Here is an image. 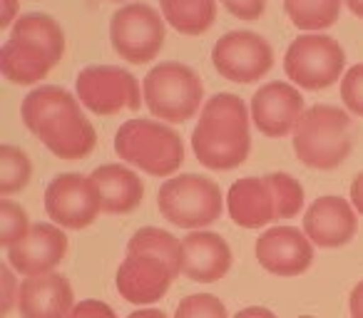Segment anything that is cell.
I'll return each mask as SVG.
<instances>
[{
	"label": "cell",
	"instance_id": "obj_1",
	"mask_svg": "<svg viewBox=\"0 0 363 318\" xmlns=\"http://www.w3.org/2000/svg\"><path fill=\"white\" fill-rule=\"evenodd\" d=\"M249 120L252 110L244 105L242 97L232 92H217L209 97L192 130V149L199 162L214 172L242 167L252 149Z\"/></svg>",
	"mask_w": 363,
	"mask_h": 318
},
{
	"label": "cell",
	"instance_id": "obj_2",
	"mask_svg": "<svg viewBox=\"0 0 363 318\" xmlns=\"http://www.w3.org/2000/svg\"><path fill=\"white\" fill-rule=\"evenodd\" d=\"M115 152L150 177H174L184 162L182 137L157 120H127L115 135Z\"/></svg>",
	"mask_w": 363,
	"mask_h": 318
},
{
	"label": "cell",
	"instance_id": "obj_3",
	"mask_svg": "<svg viewBox=\"0 0 363 318\" xmlns=\"http://www.w3.org/2000/svg\"><path fill=\"white\" fill-rule=\"evenodd\" d=\"M294 152L311 169H336L351 154V117L333 105H313L294 130Z\"/></svg>",
	"mask_w": 363,
	"mask_h": 318
},
{
	"label": "cell",
	"instance_id": "obj_4",
	"mask_svg": "<svg viewBox=\"0 0 363 318\" xmlns=\"http://www.w3.org/2000/svg\"><path fill=\"white\" fill-rule=\"evenodd\" d=\"M145 105L157 120L182 125L204 107V85L199 75L184 62H160L142 82Z\"/></svg>",
	"mask_w": 363,
	"mask_h": 318
},
{
	"label": "cell",
	"instance_id": "obj_5",
	"mask_svg": "<svg viewBox=\"0 0 363 318\" xmlns=\"http://www.w3.org/2000/svg\"><path fill=\"white\" fill-rule=\"evenodd\" d=\"M157 207L174 227L202 232L222 217L224 197L214 179L202 174H177L160 187Z\"/></svg>",
	"mask_w": 363,
	"mask_h": 318
},
{
	"label": "cell",
	"instance_id": "obj_6",
	"mask_svg": "<svg viewBox=\"0 0 363 318\" xmlns=\"http://www.w3.org/2000/svg\"><path fill=\"white\" fill-rule=\"evenodd\" d=\"M346 67V52L323 33H303L289 45L284 55V70L286 77L296 87L303 90H326L333 82L343 80Z\"/></svg>",
	"mask_w": 363,
	"mask_h": 318
},
{
	"label": "cell",
	"instance_id": "obj_7",
	"mask_svg": "<svg viewBox=\"0 0 363 318\" xmlns=\"http://www.w3.org/2000/svg\"><path fill=\"white\" fill-rule=\"evenodd\" d=\"M112 50L132 65H145L164 45V18L147 3H127L110 21Z\"/></svg>",
	"mask_w": 363,
	"mask_h": 318
},
{
	"label": "cell",
	"instance_id": "obj_8",
	"mask_svg": "<svg viewBox=\"0 0 363 318\" xmlns=\"http://www.w3.org/2000/svg\"><path fill=\"white\" fill-rule=\"evenodd\" d=\"M77 100L95 115H117L120 110H140L145 97L132 72L117 65H90L75 80Z\"/></svg>",
	"mask_w": 363,
	"mask_h": 318
},
{
	"label": "cell",
	"instance_id": "obj_9",
	"mask_svg": "<svg viewBox=\"0 0 363 318\" xmlns=\"http://www.w3.org/2000/svg\"><path fill=\"white\" fill-rule=\"evenodd\" d=\"M214 70L229 82H259L274 65V50L267 38L252 30H232L212 47Z\"/></svg>",
	"mask_w": 363,
	"mask_h": 318
},
{
	"label": "cell",
	"instance_id": "obj_10",
	"mask_svg": "<svg viewBox=\"0 0 363 318\" xmlns=\"http://www.w3.org/2000/svg\"><path fill=\"white\" fill-rule=\"evenodd\" d=\"M45 212L60 229H85L102 212L100 197L90 177L57 174L45 189Z\"/></svg>",
	"mask_w": 363,
	"mask_h": 318
},
{
	"label": "cell",
	"instance_id": "obj_11",
	"mask_svg": "<svg viewBox=\"0 0 363 318\" xmlns=\"http://www.w3.org/2000/svg\"><path fill=\"white\" fill-rule=\"evenodd\" d=\"M252 122L267 137L294 135L303 117V97L291 82H267L252 97Z\"/></svg>",
	"mask_w": 363,
	"mask_h": 318
},
{
	"label": "cell",
	"instance_id": "obj_12",
	"mask_svg": "<svg viewBox=\"0 0 363 318\" xmlns=\"http://www.w3.org/2000/svg\"><path fill=\"white\" fill-rule=\"evenodd\" d=\"M174 268L152 254H127L117 268V291L125 301L147 306L169 291Z\"/></svg>",
	"mask_w": 363,
	"mask_h": 318
},
{
	"label": "cell",
	"instance_id": "obj_13",
	"mask_svg": "<svg viewBox=\"0 0 363 318\" xmlns=\"http://www.w3.org/2000/svg\"><path fill=\"white\" fill-rule=\"evenodd\" d=\"M67 254V237L57 224H33L30 234L16 246L8 249V263L13 271L23 273L26 278L30 276H45L55 271L57 263Z\"/></svg>",
	"mask_w": 363,
	"mask_h": 318
},
{
	"label": "cell",
	"instance_id": "obj_14",
	"mask_svg": "<svg viewBox=\"0 0 363 318\" xmlns=\"http://www.w3.org/2000/svg\"><path fill=\"white\" fill-rule=\"evenodd\" d=\"M257 259L269 273L277 276H298L313 261V244L303 232L294 227L267 229L257 239Z\"/></svg>",
	"mask_w": 363,
	"mask_h": 318
},
{
	"label": "cell",
	"instance_id": "obj_15",
	"mask_svg": "<svg viewBox=\"0 0 363 318\" xmlns=\"http://www.w3.org/2000/svg\"><path fill=\"white\" fill-rule=\"evenodd\" d=\"M358 219L351 202L341 197H321L303 214V234L313 246L336 249L346 246L356 237Z\"/></svg>",
	"mask_w": 363,
	"mask_h": 318
},
{
	"label": "cell",
	"instance_id": "obj_16",
	"mask_svg": "<svg viewBox=\"0 0 363 318\" xmlns=\"http://www.w3.org/2000/svg\"><path fill=\"white\" fill-rule=\"evenodd\" d=\"M75 308L72 286L60 273L23 278L18 293V311L23 318H70Z\"/></svg>",
	"mask_w": 363,
	"mask_h": 318
},
{
	"label": "cell",
	"instance_id": "obj_17",
	"mask_svg": "<svg viewBox=\"0 0 363 318\" xmlns=\"http://www.w3.org/2000/svg\"><path fill=\"white\" fill-rule=\"evenodd\" d=\"M184 249V261H182V273L189 281L212 283L227 276L232 268V249L219 234L214 232H192L182 239Z\"/></svg>",
	"mask_w": 363,
	"mask_h": 318
},
{
	"label": "cell",
	"instance_id": "obj_18",
	"mask_svg": "<svg viewBox=\"0 0 363 318\" xmlns=\"http://www.w3.org/2000/svg\"><path fill=\"white\" fill-rule=\"evenodd\" d=\"M92 184L100 197L102 212L107 214H130L142 204L145 184L140 174L125 164H102L90 174Z\"/></svg>",
	"mask_w": 363,
	"mask_h": 318
},
{
	"label": "cell",
	"instance_id": "obj_19",
	"mask_svg": "<svg viewBox=\"0 0 363 318\" xmlns=\"http://www.w3.org/2000/svg\"><path fill=\"white\" fill-rule=\"evenodd\" d=\"M229 217L237 227L262 229L274 222V199L267 179L244 177L229 187L227 194Z\"/></svg>",
	"mask_w": 363,
	"mask_h": 318
},
{
	"label": "cell",
	"instance_id": "obj_20",
	"mask_svg": "<svg viewBox=\"0 0 363 318\" xmlns=\"http://www.w3.org/2000/svg\"><path fill=\"white\" fill-rule=\"evenodd\" d=\"M38 137H40V142L52 154L60 157V159H67V162L87 157L97 144L95 127L82 115L80 107L62 115L60 120H55L50 127H45Z\"/></svg>",
	"mask_w": 363,
	"mask_h": 318
},
{
	"label": "cell",
	"instance_id": "obj_21",
	"mask_svg": "<svg viewBox=\"0 0 363 318\" xmlns=\"http://www.w3.org/2000/svg\"><path fill=\"white\" fill-rule=\"evenodd\" d=\"M77 107H80V100L72 97L67 90L55 85H40L33 92H28V97L23 100L21 115L28 130L38 137L45 127H50L55 120H60L62 115L77 110Z\"/></svg>",
	"mask_w": 363,
	"mask_h": 318
},
{
	"label": "cell",
	"instance_id": "obj_22",
	"mask_svg": "<svg viewBox=\"0 0 363 318\" xmlns=\"http://www.w3.org/2000/svg\"><path fill=\"white\" fill-rule=\"evenodd\" d=\"M52 60L35 45L21 40H6L0 47V72L13 85H35L52 70Z\"/></svg>",
	"mask_w": 363,
	"mask_h": 318
},
{
	"label": "cell",
	"instance_id": "obj_23",
	"mask_svg": "<svg viewBox=\"0 0 363 318\" xmlns=\"http://www.w3.org/2000/svg\"><path fill=\"white\" fill-rule=\"evenodd\" d=\"M11 40L40 47L52 60V65H57L62 52H65V33L45 13H26V16L18 18L16 25L11 28Z\"/></svg>",
	"mask_w": 363,
	"mask_h": 318
},
{
	"label": "cell",
	"instance_id": "obj_24",
	"mask_svg": "<svg viewBox=\"0 0 363 318\" xmlns=\"http://www.w3.org/2000/svg\"><path fill=\"white\" fill-rule=\"evenodd\" d=\"M162 18L184 35H202L214 25L217 0H160Z\"/></svg>",
	"mask_w": 363,
	"mask_h": 318
},
{
	"label": "cell",
	"instance_id": "obj_25",
	"mask_svg": "<svg viewBox=\"0 0 363 318\" xmlns=\"http://www.w3.org/2000/svg\"><path fill=\"white\" fill-rule=\"evenodd\" d=\"M127 254H152L167 261L174 273H182V261H184V249L174 234L157 227H142L140 232L132 234L127 242Z\"/></svg>",
	"mask_w": 363,
	"mask_h": 318
},
{
	"label": "cell",
	"instance_id": "obj_26",
	"mask_svg": "<svg viewBox=\"0 0 363 318\" xmlns=\"http://www.w3.org/2000/svg\"><path fill=\"white\" fill-rule=\"evenodd\" d=\"M343 0H284L289 21L303 33H321L341 16Z\"/></svg>",
	"mask_w": 363,
	"mask_h": 318
},
{
	"label": "cell",
	"instance_id": "obj_27",
	"mask_svg": "<svg viewBox=\"0 0 363 318\" xmlns=\"http://www.w3.org/2000/svg\"><path fill=\"white\" fill-rule=\"evenodd\" d=\"M30 157L21 147L3 144L0 147V197H11L23 192L30 182Z\"/></svg>",
	"mask_w": 363,
	"mask_h": 318
},
{
	"label": "cell",
	"instance_id": "obj_28",
	"mask_svg": "<svg viewBox=\"0 0 363 318\" xmlns=\"http://www.w3.org/2000/svg\"><path fill=\"white\" fill-rule=\"evenodd\" d=\"M267 184L272 189L274 199V219H291L301 212L303 207V187L298 179H294L286 172H272L267 174Z\"/></svg>",
	"mask_w": 363,
	"mask_h": 318
},
{
	"label": "cell",
	"instance_id": "obj_29",
	"mask_svg": "<svg viewBox=\"0 0 363 318\" xmlns=\"http://www.w3.org/2000/svg\"><path fill=\"white\" fill-rule=\"evenodd\" d=\"M30 219H28V212L21 204H13L8 199L0 202V244L3 246H16L18 242H23L30 234Z\"/></svg>",
	"mask_w": 363,
	"mask_h": 318
},
{
	"label": "cell",
	"instance_id": "obj_30",
	"mask_svg": "<svg viewBox=\"0 0 363 318\" xmlns=\"http://www.w3.org/2000/svg\"><path fill=\"white\" fill-rule=\"evenodd\" d=\"M174 318H229L227 306L212 293H192L182 298Z\"/></svg>",
	"mask_w": 363,
	"mask_h": 318
},
{
	"label": "cell",
	"instance_id": "obj_31",
	"mask_svg": "<svg viewBox=\"0 0 363 318\" xmlns=\"http://www.w3.org/2000/svg\"><path fill=\"white\" fill-rule=\"evenodd\" d=\"M341 100L348 112L363 117V62L348 67L341 80Z\"/></svg>",
	"mask_w": 363,
	"mask_h": 318
},
{
	"label": "cell",
	"instance_id": "obj_32",
	"mask_svg": "<svg viewBox=\"0 0 363 318\" xmlns=\"http://www.w3.org/2000/svg\"><path fill=\"white\" fill-rule=\"evenodd\" d=\"M239 21H257L267 8V0H219Z\"/></svg>",
	"mask_w": 363,
	"mask_h": 318
},
{
	"label": "cell",
	"instance_id": "obj_33",
	"mask_svg": "<svg viewBox=\"0 0 363 318\" xmlns=\"http://www.w3.org/2000/svg\"><path fill=\"white\" fill-rule=\"evenodd\" d=\"M70 318H117L115 308L107 306L105 301H95V298H87V301L75 303Z\"/></svg>",
	"mask_w": 363,
	"mask_h": 318
},
{
	"label": "cell",
	"instance_id": "obj_34",
	"mask_svg": "<svg viewBox=\"0 0 363 318\" xmlns=\"http://www.w3.org/2000/svg\"><path fill=\"white\" fill-rule=\"evenodd\" d=\"M0 286H3V313H11V308L18 303V293H21L11 263H3L0 268Z\"/></svg>",
	"mask_w": 363,
	"mask_h": 318
},
{
	"label": "cell",
	"instance_id": "obj_35",
	"mask_svg": "<svg viewBox=\"0 0 363 318\" xmlns=\"http://www.w3.org/2000/svg\"><path fill=\"white\" fill-rule=\"evenodd\" d=\"M18 0H0V28H13L18 21Z\"/></svg>",
	"mask_w": 363,
	"mask_h": 318
},
{
	"label": "cell",
	"instance_id": "obj_36",
	"mask_svg": "<svg viewBox=\"0 0 363 318\" xmlns=\"http://www.w3.org/2000/svg\"><path fill=\"white\" fill-rule=\"evenodd\" d=\"M351 204H353V209L363 217V172L356 174L351 182Z\"/></svg>",
	"mask_w": 363,
	"mask_h": 318
},
{
	"label": "cell",
	"instance_id": "obj_37",
	"mask_svg": "<svg viewBox=\"0 0 363 318\" xmlns=\"http://www.w3.org/2000/svg\"><path fill=\"white\" fill-rule=\"evenodd\" d=\"M351 318H363V281H358L351 291Z\"/></svg>",
	"mask_w": 363,
	"mask_h": 318
},
{
	"label": "cell",
	"instance_id": "obj_38",
	"mask_svg": "<svg viewBox=\"0 0 363 318\" xmlns=\"http://www.w3.org/2000/svg\"><path fill=\"white\" fill-rule=\"evenodd\" d=\"M232 318H277L274 316L269 308H264V306H249V308H244V311H239L237 316H232Z\"/></svg>",
	"mask_w": 363,
	"mask_h": 318
},
{
	"label": "cell",
	"instance_id": "obj_39",
	"mask_svg": "<svg viewBox=\"0 0 363 318\" xmlns=\"http://www.w3.org/2000/svg\"><path fill=\"white\" fill-rule=\"evenodd\" d=\"M127 318H167L164 311H157V308H142V311L130 313Z\"/></svg>",
	"mask_w": 363,
	"mask_h": 318
},
{
	"label": "cell",
	"instance_id": "obj_40",
	"mask_svg": "<svg viewBox=\"0 0 363 318\" xmlns=\"http://www.w3.org/2000/svg\"><path fill=\"white\" fill-rule=\"evenodd\" d=\"M348 6V11L353 13V16H358V18H363V0H343Z\"/></svg>",
	"mask_w": 363,
	"mask_h": 318
},
{
	"label": "cell",
	"instance_id": "obj_41",
	"mask_svg": "<svg viewBox=\"0 0 363 318\" xmlns=\"http://www.w3.org/2000/svg\"><path fill=\"white\" fill-rule=\"evenodd\" d=\"M298 318H313V316H298Z\"/></svg>",
	"mask_w": 363,
	"mask_h": 318
},
{
	"label": "cell",
	"instance_id": "obj_42",
	"mask_svg": "<svg viewBox=\"0 0 363 318\" xmlns=\"http://www.w3.org/2000/svg\"><path fill=\"white\" fill-rule=\"evenodd\" d=\"M115 3H120V0H115Z\"/></svg>",
	"mask_w": 363,
	"mask_h": 318
}]
</instances>
